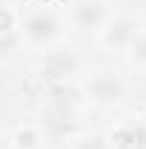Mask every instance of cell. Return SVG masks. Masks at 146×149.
<instances>
[{
  "instance_id": "2",
  "label": "cell",
  "mask_w": 146,
  "mask_h": 149,
  "mask_svg": "<svg viewBox=\"0 0 146 149\" xmlns=\"http://www.w3.org/2000/svg\"><path fill=\"white\" fill-rule=\"evenodd\" d=\"M92 95H95L100 103H112V100H117V97L123 95V83L112 72H100L92 80Z\"/></svg>"
},
{
  "instance_id": "7",
  "label": "cell",
  "mask_w": 146,
  "mask_h": 149,
  "mask_svg": "<svg viewBox=\"0 0 146 149\" xmlns=\"http://www.w3.org/2000/svg\"><path fill=\"white\" fill-rule=\"evenodd\" d=\"M135 60L146 63V37H138V43H135Z\"/></svg>"
},
{
  "instance_id": "5",
  "label": "cell",
  "mask_w": 146,
  "mask_h": 149,
  "mask_svg": "<svg viewBox=\"0 0 146 149\" xmlns=\"http://www.w3.org/2000/svg\"><path fill=\"white\" fill-rule=\"evenodd\" d=\"M132 32H135V23H132V20H117V23L112 26V32L106 35V40L115 43V46H120V43H126L129 37H132Z\"/></svg>"
},
{
  "instance_id": "8",
  "label": "cell",
  "mask_w": 146,
  "mask_h": 149,
  "mask_svg": "<svg viewBox=\"0 0 146 149\" xmlns=\"http://www.w3.org/2000/svg\"><path fill=\"white\" fill-rule=\"evenodd\" d=\"M77 149H106V143H103V138H86Z\"/></svg>"
},
{
  "instance_id": "1",
  "label": "cell",
  "mask_w": 146,
  "mask_h": 149,
  "mask_svg": "<svg viewBox=\"0 0 146 149\" xmlns=\"http://www.w3.org/2000/svg\"><path fill=\"white\" fill-rule=\"evenodd\" d=\"M106 20V6L97 0H80L74 6V23L83 29H97Z\"/></svg>"
},
{
  "instance_id": "4",
  "label": "cell",
  "mask_w": 146,
  "mask_h": 149,
  "mask_svg": "<svg viewBox=\"0 0 146 149\" xmlns=\"http://www.w3.org/2000/svg\"><path fill=\"white\" fill-rule=\"evenodd\" d=\"M115 143L120 149H146V126L143 123H132L115 132Z\"/></svg>"
},
{
  "instance_id": "6",
  "label": "cell",
  "mask_w": 146,
  "mask_h": 149,
  "mask_svg": "<svg viewBox=\"0 0 146 149\" xmlns=\"http://www.w3.org/2000/svg\"><path fill=\"white\" fill-rule=\"evenodd\" d=\"M37 143V135L32 129H23V132H17V146H23V149H32Z\"/></svg>"
},
{
  "instance_id": "3",
  "label": "cell",
  "mask_w": 146,
  "mask_h": 149,
  "mask_svg": "<svg viewBox=\"0 0 146 149\" xmlns=\"http://www.w3.org/2000/svg\"><path fill=\"white\" fill-rule=\"evenodd\" d=\"M26 35L32 37V40H37V43H46V40H52V37L57 35V20L52 17V15H46V12H40L35 17H29Z\"/></svg>"
}]
</instances>
